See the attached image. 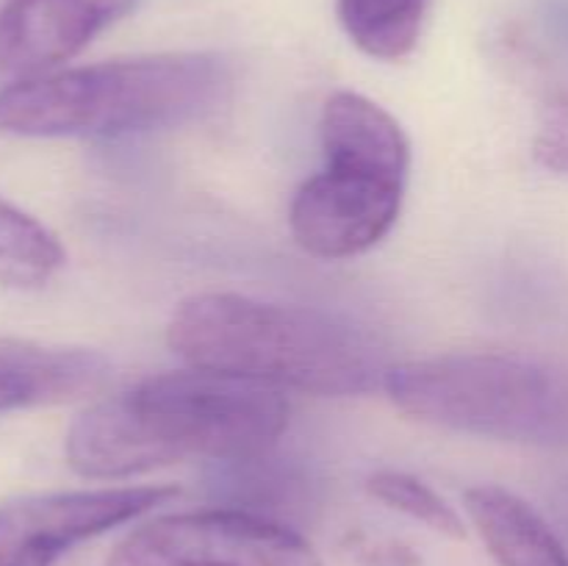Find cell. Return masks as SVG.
I'll list each match as a JSON object with an SVG mask.
<instances>
[{"instance_id": "9c48e42d", "label": "cell", "mask_w": 568, "mask_h": 566, "mask_svg": "<svg viewBox=\"0 0 568 566\" xmlns=\"http://www.w3.org/2000/svg\"><path fill=\"white\" fill-rule=\"evenodd\" d=\"M111 364L94 350L0 336V416L100 392Z\"/></svg>"}, {"instance_id": "4fadbf2b", "label": "cell", "mask_w": 568, "mask_h": 566, "mask_svg": "<svg viewBox=\"0 0 568 566\" xmlns=\"http://www.w3.org/2000/svg\"><path fill=\"white\" fill-rule=\"evenodd\" d=\"M366 492H369L377 503L386 505V508L410 516V519L425 525L427 530L438 533V536L453 538V542L466 538L464 516H460L436 488H430L425 481L410 475V472H375V475L366 481Z\"/></svg>"}, {"instance_id": "30bf717a", "label": "cell", "mask_w": 568, "mask_h": 566, "mask_svg": "<svg viewBox=\"0 0 568 566\" xmlns=\"http://www.w3.org/2000/svg\"><path fill=\"white\" fill-rule=\"evenodd\" d=\"M464 508L499 566H568V549L519 494L494 483L466 488Z\"/></svg>"}, {"instance_id": "8992f818", "label": "cell", "mask_w": 568, "mask_h": 566, "mask_svg": "<svg viewBox=\"0 0 568 566\" xmlns=\"http://www.w3.org/2000/svg\"><path fill=\"white\" fill-rule=\"evenodd\" d=\"M105 566H325L292 525L244 508L164 514L133 527Z\"/></svg>"}, {"instance_id": "277c9868", "label": "cell", "mask_w": 568, "mask_h": 566, "mask_svg": "<svg viewBox=\"0 0 568 566\" xmlns=\"http://www.w3.org/2000/svg\"><path fill=\"white\" fill-rule=\"evenodd\" d=\"M320 139L325 166L294 192L288 231L314 259H358L399 220L410 172L408 133L381 103L342 89L322 105Z\"/></svg>"}, {"instance_id": "52a82bcc", "label": "cell", "mask_w": 568, "mask_h": 566, "mask_svg": "<svg viewBox=\"0 0 568 566\" xmlns=\"http://www.w3.org/2000/svg\"><path fill=\"white\" fill-rule=\"evenodd\" d=\"M175 497V486H103L3 499L0 566H55L78 544L128 525Z\"/></svg>"}, {"instance_id": "7a4b0ae2", "label": "cell", "mask_w": 568, "mask_h": 566, "mask_svg": "<svg viewBox=\"0 0 568 566\" xmlns=\"http://www.w3.org/2000/svg\"><path fill=\"white\" fill-rule=\"evenodd\" d=\"M166 344L192 370L314 397L383 388L388 358L353 322L239 292H200L175 305Z\"/></svg>"}, {"instance_id": "ba28073f", "label": "cell", "mask_w": 568, "mask_h": 566, "mask_svg": "<svg viewBox=\"0 0 568 566\" xmlns=\"http://www.w3.org/2000/svg\"><path fill=\"white\" fill-rule=\"evenodd\" d=\"M133 3L136 0H3L0 70L17 78L55 70L122 20Z\"/></svg>"}, {"instance_id": "3957f363", "label": "cell", "mask_w": 568, "mask_h": 566, "mask_svg": "<svg viewBox=\"0 0 568 566\" xmlns=\"http://www.w3.org/2000/svg\"><path fill=\"white\" fill-rule=\"evenodd\" d=\"M231 87L216 53H150L17 78L0 89V131L114 139L209 114Z\"/></svg>"}, {"instance_id": "8fae6325", "label": "cell", "mask_w": 568, "mask_h": 566, "mask_svg": "<svg viewBox=\"0 0 568 566\" xmlns=\"http://www.w3.org/2000/svg\"><path fill=\"white\" fill-rule=\"evenodd\" d=\"M430 0H338V22L349 42L377 61L414 53Z\"/></svg>"}, {"instance_id": "5bb4252c", "label": "cell", "mask_w": 568, "mask_h": 566, "mask_svg": "<svg viewBox=\"0 0 568 566\" xmlns=\"http://www.w3.org/2000/svg\"><path fill=\"white\" fill-rule=\"evenodd\" d=\"M532 159L555 175H568V89L544 94L532 137Z\"/></svg>"}, {"instance_id": "6da1fadb", "label": "cell", "mask_w": 568, "mask_h": 566, "mask_svg": "<svg viewBox=\"0 0 568 566\" xmlns=\"http://www.w3.org/2000/svg\"><path fill=\"white\" fill-rule=\"evenodd\" d=\"M286 427L281 388L189 366L89 405L67 431L64 455L81 477L122 481L183 461L261 458Z\"/></svg>"}, {"instance_id": "7c38bea8", "label": "cell", "mask_w": 568, "mask_h": 566, "mask_svg": "<svg viewBox=\"0 0 568 566\" xmlns=\"http://www.w3.org/2000/svg\"><path fill=\"white\" fill-rule=\"evenodd\" d=\"M64 261V247L48 225L0 198V281L11 286H42Z\"/></svg>"}, {"instance_id": "5b68a950", "label": "cell", "mask_w": 568, "mask_h": 566, "mask_svg": "<svg viewBox=\"0 0 568 566\" xmlns=\"http://www.w3.org/2000/svg\"><path fill=\"white\" fill-rule=\"evenodd\" d=\"M403 414L466 436L568 449V372L519 353H444L392 364Z\"/></svg>"}]
</instances>
